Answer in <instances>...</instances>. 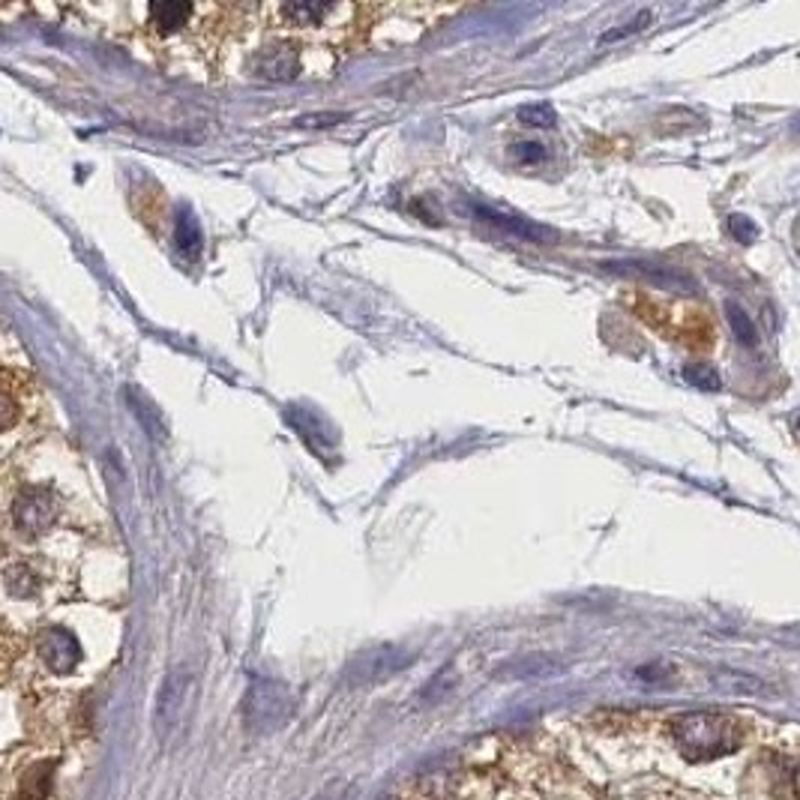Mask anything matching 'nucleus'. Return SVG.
Instances as JSON below:
<instances>
[{
  "label": "nucleus",
  "instance_id": "obj_1",
  "mask_svg": "<svg viewBox=\"0 0 800 800\" xmlns=\"http://www.w3.org/2000/svg\"><path fill=\"white\" fill-rule=\"evenodd\" d=\"M632 312L642 318L648 328L656 330L660 336L699 354V357H705L720 345V324H717V318L708 306L675 304V300H663L654 294L639 292L632 297Z\"/></svg>",
  "mask_w": 800,
  "mask_h": 800
},
{
  "label": "nucleus",
  "instance_id": "obj_2",
  "mask_svg": "<svg viewBox=\"0 0 800 800\" xmlns=\"http://www.w3.org/2000/svg\"><path fill=\"white\" fill-rule=\"evenodd\" d=\"M672 738L687 762H713L744 744V729H741V722L725 713L699 710V713L675 717Z\"/></svg>",
  "mask_w": 800,
  "mask_h": 800
},
{
  "label": "nucleus",
  "instance_id": "obj_3",
  "mask_svg": "<svg viewBox=\"0 0 800 800\" xmlns=\"http://www.w3.org/2000/svg\"><path fill=\"white\" fill-rule=\"evenodd\" d=\"M57 516V504L48 489L43 485H27L19 492L15 504H12V522L15 528L27 534V537H36V534H46L52 528V522Z\"/></svg>",
  "mask_w": 800,
  "mask_h": 800
},
{
  "label": "nucleus",
  "instance_id": "obj_4",
  "mask_svg": "<svg viewBox=\"0 0 800 800\" xmlns=\"http://www.w3.org/2000/svg\"><path fill=\"white\" fill-rule=\"evenodd\" d=\"M292 710V696L279 684H255L247 696V720L252 729H276Z\"/></svg>",
  "mask_w": 800,
  "mask_h": 800
},
{
  "label": "nucleus",
  "instance_id": "obj_5",
  "mask_svg": "<svg viewBox=\"0 0 800 800\" xmlns=\"http://www.w3.org/2000/svg\"><path fill=\"white\" fill-rule=\"evenodd\" d=\"M36 654L39 660L46 663L48 672L55 675H69L81 660V648L76 642V636L64 627H48V630L39 632L36 639Z\"/></svg>",
  "mask_w": 800,
  "mask_h": 800
},
{
  "label": "nucleus",
  "instance_id": "obj_6",
  "mask_svg": "<svg viewBox=\"0 0 800 800\" xmlns=\"http://www.w3.org/2000/svg\"><path fill=\"white\" fill-rule=\"evenodd\" d=\"M345 7H336V3H318V0H306V3H283L279 7V15H283L285 24H292L297 31H306V27H324L330 15H336Z\"/></svg>",
  "mask_w": 800,
  "mask_h": 800
},
{
  "label": "nucleus",
  "instance_id": "obj_7",
  "mask_svg": "<svg viewBox=\"0 0 800 800\" xmlns=\"http://www.w3.org/2000/svg\"><path fill=\"white\" fill-rule=\"evenodd\" d=\"M147 15H150V24L157 27L159 34H174V31H181L183 24H190V19L195 15V7L192 3H178V0H159V3L147 7Z\"/></svg>",
  "mask_w": 800,
  "mask_h": 800
},
{
  "label": "nucleus",
  "instance_id": "obj_8",
  "mask_svg": "<svg viewBox=\"0 0 800 800\" xmlns=\"http://www.w3.org/2000/svg\"><path fill=\"white\" fill-rule=\"evenodd\" d=\"M57 762H36V765L24 767L22 779H19V800H48L52 795V782H55Z\"/></svg>",
  "mask_w": 800,
  "mask_h": 800
},
{
  "label": "nucleus",
  "instance_id": "obj_9",
  "mask_svg": "<svg viewBox=\"0 0 800 800\" xmlns=\"http://www.w3.org/2000/svg\"><path fill=\"white\" fill-rule=\"evenodd\" d=\"M259 72L271 81L294 79L300 72V55H297V48L273 46L267 55L259 57Z\"/></svg>",
  "mask_w": 800,
  "mask_h": 800
},
{
  "label": "nucleus",
  "instance_id": "obj_10",
  "mask_svg": "<svg viewBox=\"0 0 800 800\" xmlns=\"http://www.w3.org/2000/svg\"><path fill=\"white\" fill-rule=\"evenodd\" d=\"M126 399H129V405H133V411H136V418L145 423L147 432L159 441L165 438V423H162L159 408H153V402H150L141 390H136V387H126Z\"/></svg>",
  "mask_w": 800,
  "mask_h": 800
},
{
  "label": "nucleus",
  "instance_id": "obj_11",
  "mask_svg": "<svg viewBox=\"0 0 800 800\" xmlns=\"http://www.w3.org/2000/svg\"><path fill=\"white\" fill-rule=\"evenodd\" d=\"M174 240H178V247L186 255H198V249H202V226H198L195 214L186 210V207L174 219Z\"/></svg>",
  "mask_w": 800,
  "mask_h": 800
},
{
  "label": "nucleus",
  "instance_id": "obj_12",
  "mask_svg": "<svg viewBox=\"0 0 800 800\" xmlns=\"http://www.w3.org/2000/svg\"><path fill=\"white\" fill-rule=\"evenodd\" d=\"M477 216L513 237H542L540 228L530 226V222H525V219H518L513 214H501V210H492V207H477Z\"/></svg>",
  "mask_w": 800,
  "mask_h": 800
},
{
  "label": "nucleus",
  "instance_id": "obj_13",
  "mask_svg": "<svg viewBox=\"0 0 800 800\" xmlns=\"http://www.w3.org/2000/svg\"><path fill=\"white\" fill-rule=\"evenodd\" d=\"M405 663V656L396 654V651H373V654H366L361 660V668H363V677H381V675H390L396 672L399 665Z\"/></svg>",
  "mask_w": 800,
  "mask_h": 800
},
{
  "label": "nucleus",
  "instance_id": "obj_14",
  "mask_svg": "<svg viewBox=\"0 0 800 800\" xmlns=\"http://www.w3.org/2000/svg\"><path fill=\"white\" fill-rule=\"evenodd\" d=\"M7 591L15 597H31L36 594V579L27 567H10L7 570Z\"/></svg>",
  "mask_w": 800,
  "mask_h": 800
},
{
  "label": "nucleus",
  "instance_id": "obj_15",
  "mask_svg": "<svg viewBox=\"0 0 800 800\" xmlns=\"http://www.w3.org/2000/svg\"><path fill=\"white\" fill-rule=\"evenodd\" d=\"M518 121L528 126H552L555 124V112L552 105L546 102H537V105H525L518 108Z\"/></svg>",
  "mask_w": 800,
  "mask_h": 800
},
{
  "label": "nucleus",
  "instance_id": "obj_16",
  "mask_svg": "<svg viewBox=\"0 0 800 800\" xmlns=\"http://www.w3.org/2000/svg\"><path fill=\"white\" fill-rule=\"evenodd\" d=\"M513 153H516L518 162L534 165V162H542V159H546V147H540L537 141H518V145L513 147Z\"/></svg>",
  "mask_w": 800,
  "mask_h": 800
},
{
  "label": "nucleus",
  "instance_id": "obj_17",
  "mask_svg": "<svg viewBox=\"0 0 800 800\" xmlns=\"http://www.w3.org/2000/svg\"><path fill=\"white\" fill-rule=\"evenodd\" d=\"M339 121H345V114H316V117L309 114V117H304L300 124L304 126H333V124H339Z\"/></svg>",
  "mask_w": 800,
  "mask_h": 800
},
{
  "label": "nucleus",
  "instance_id": "obj_18",
  "mask_svg": "<svg viewBox=\"0 0 800 800\" xmlns=\"http://www.w3.org/2000/svg\"><path fill=\"white\" fill-rule=\"evenodd\" d=\"M791 247H795V255L800 259V214L795 216V222H791Z\"/></svg>",
  "mask_w": 800,
  "mask_h": 800
},
{
  "label": "nucleus",
  "instance_id": "obj_19",
  "mask_svg": "<svg viewBox=\"0 0 800 800\" xmlns=\"http://www.w3.org/2000/svg\"><path fill=\"white\" fill-rule=\"evenodd\" d=\"M791 435H795V441H798V447H800V411L791 418Z\"/></svg>",
  "mask_w": 800,
  "mask_h": 800
}]
</instances>
